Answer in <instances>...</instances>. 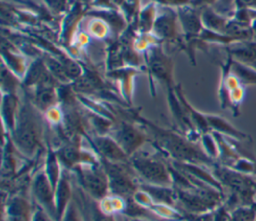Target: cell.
Here are the masks:
<instances>
[{"instance_id": "obj_30", "label": "cell", "mask_w": 256, "mask_h": 221, "mask_svg": "<svg viewBox=\"0 0 256 221\" xmlns=\"http://www.w3.org/2000/svg\"><path fill=\"white\" fill-rule=\"evenodd\" d=\"M60 221H84L77 203L72 199L63 213Z\"/></svg>"}, {"instance_id": "obj_36", "label": "cell", "mask_w": 256, "mask_h": 221, "mask_svg": "<svg viewBox=\"0 0 256 221\" xmlns=\"http://www.w3.org/2000/svg\"><path fill=\"white\" fill-rule=\"evenodd\" d=\"M254 177L256 178V168H255V172H254Z\"/></svg>"}, {"instance_id": "obj_26", "label": "cell", "mask_w": 256, "mask_h": 221, "mask_svg": "<svg viewBox=\"0 0 256 221\" xmlns=\"http://www.w3.org/2000/svg\"><path fill=\"white\" fill-rule=\"evenodd\" d=\"M230 71L237 77L242 86L245 87L256 85V69H254L250 65L233 59L231 62Z\"/></svg>"}, {"instance_id": "obj_31", "label": "cell", "mask_w": 256, "mask_h": 221, "mask_svg": "<svg viewBox=\"0 0 256 221\" xmlns=\"http://www.w3.org/2000/svg\"><path fill=\"white\" fill-rule=\"evenodd\" d=\"M92 215L93 221H115L113 214H108L102 211L99 204L96 202L92 204Z\"/></svg>"}, {"instance_id": "obj_34", "label": "cell", "mask_w": 256, "mask_h": 221, "mask_svg": "<svg viewBox=\"0 0 256 221\" xmlns=\"http://www.w3.org/2000/svg\"><path fill=\"white\" fill-rule=\"evenodd\" d=\"M32 221H54L40 206L36 204Z\"/></svg>"}, {"instance_id": "obj_5", "label": "cell", "mask_w": 256, "mask_h": 221, "mask_svg": "<svg viewBox=\"0 0 256 221\" xmlns=\"http://www.w3.org/2000/svg\"><path fill=\"white\" fill-rule=\"evenodd\" d=\"M100 161L107 174L109 183V194L130 198L139 188L137 178L130 163L110 162L100 158Z\"/></svg>"}, {"instance_id": "obj_35", "label": "cell", "mask_w": 256, "mask_h": 221, "mask_svg": "<svg viewBox=\"0 0 256 221\" xmlns=\"http://www.w3.org/2000/svg\"><path fill=\"white\" fill-rule=\"evenodd\" d=\"M217 1L218 0H191L190 5H192L193 7L202 9L207 6H213Z\"/></svg>"}, {"instance_id": "obj_7", "label": "cell", "mask_w": 256, "mask_h": 221, "mask_svg": "<svg viewBox=\"0 0 256 221\" xmlns=\"http://www.w3.org/2000/svg\"><path fill=\"white\" fill-rule=\"evenodd\" d=\"M144 63L151 78H155L167 85V88L174 87L173 83V61L164 52L161 43L151 45L144 51Z\"/></svg>"}, {"instance_id": "obj_16", "label": "cell", "mask_w": 256, "mask_h": 221, "mask_svg": "<svg viewBox=\"0 0 256 221\" xmlns=\"http://www.w3.org/2000/svg\"><path fill=\"white\" fill-rule=\"evenodd\" d=\"M1 53L5 65L19 78L23 79L28 69V67L26 66V60L22 54L17 52L16 47L12 44L10 40H5V38H2Z\"/></svg>"}, {"instance_id": "obj_24", "label": "cell", "mask_w": 256, "mask_h": 221, "mask_svg": "<svg viewBox=\"0 0 256 221\" xmlns=\"http://www.w3.org/2000/svg\"><path fill=\"white\" fill-rule=\"evenodd\" d=\"M157 9L154 3L144 6L136 17V31L139 34H150L156 19Z\"/></svg>"}, {"instance_id": "obj_20", "label": "cell", "mask_w": 256, "mask_h": 221, "mask_svg": "<svg viewBox=\"0 0 256 221\" xmlns=\"http://www.w3.org/2000/svg\"><path fill=\"white\" fill-rule=\"evenodd\" d=\"M226 49L234 60L256 69V41L233 43L226 46Z\"/></svg>"}, {"instance_id": "obj_15", "label": "cell", "mask_w": 256, "mask_h": 221, "mask_svg": "<svg viewBox=\"0 0 256 221\" xmlns=\"http://www.w3.org/2000/svg\"><path fill=\"white\" fill-rule=\"evenodd\" d=\"M138 70L135 67L125 66L111 71H107V77L115 80L118 83L119 90L123 99L132 104L133 98V86H134V77L138 74Z\"/></svg>"}, {"instance_id": "obj_9", "label": "cell", "mask_w": 256, "mask_h": 221, "mask_svg": "<svg viewBox=\"0 0 256 221\" xmlns=\"http://www.w3.org/2000/svg\"><path fill=\"white\" fill-rule=\"evenodd\" d=\"M161 10L156 15V19L151 31L161 43L170 42L177 43L182 46L183 37H180L178 30V14L176 8L161 5Z\"/></svg>"}, {"instance_id": "obj_12", "label": "cell", "mask_w": 256, "mask_h": 221, "mask_svg": "<svg viewBox=\"0 0 256 221\" xmlns=\"http://www.w3.org/2000/svg\"><path fill=\"white\" fill-rule=\"evenodd\" d=\"M179 25L183 31L184 39L198 38L204 29L201 20V9L192 5L176 7Z\"/></svg>"}, {"instance_id": "obj_28", "label": "cell", "mask_w": 256, "mask_h": 221, "mask_svg": "<svg viewBox=\"0 0 256 221\" xmlns=\"http://www.w3.org/2000/svg\"><path fill=\"white\" fill-rule=\"evenodd\" d=\"M199 140H200V145L203 148L204 152L207 154V156H209L214 161L217 160L219 157V147L213 133L210 131V132L201 134Z\"/></svg>"}, {"instance_id": "obj_33", "label": "cell", "mask_w": 256, "mask_h": 221, "mask_svg": "<svg viewBox=\"0 0 256 221\" xmlns=\"http://www.w3.org/2000/svg\"><path fill=\"white\" fill-rule=\"evenodd\" d=\"M235 9L256 10V0H234ZM235 10V11H236Z\"/></svg>"}, {"instance_id": "obj_8", "label": "cell", "mask_w": 256, "mask_h": 221, "mask_svg": "<svg viewBox=\"0 0 256 221\" xmlns=\"http://www.w3.org/2000/svg\"><path fill=\"white\" fill-rule=\"evenodd\" d=\"M108 134L116 140L129 158L137 153L148 140V135L141 128L126 120L114 123Z\"/></svg>"}, {"instance_id": "obj_2", "label": "cell", "mask_w": 256, "mask_h": 221, "mask_svg": "<svg viewBox=\"0 0 256 221\" xmlns=\"http://www.w3.org/2000/svg\"><path fill=\"white\" fill-rule=\"evenodd\" d=\"M15 148L27 159H33L43 146V125L40 111L28 98L20 104L13 131L9 134Z\"/></svg>"}, {"instance_id": "obj_13", "label": "cell", "mask_w": 256, "mask_h": 221, "mask_svg": "<svg viewBox=\"0 0 256 221\" xmlns=\"http://www.w3.org/2000/svg\"><path fill=\"white\" fill-rule=\"evenodd\" d=\"M4 217L6 221H32L35 207L30 200L21 194H13L7 197L4 204Z\"/></svg>"}, {"instance_id": "obj_10", "label": "cell", "mask_w": 256, "mask_h": 221, "mask_svg": "<svg viewBox=\"0 0 256 221\" xmlns=\"http://www.w3.org/2000/svg\"><path fill=\"white\" fill-rule=\"evenodd\" d=\"M31 193L36 204L40 206L54 221H58L55 206V189L48 179L43 167L32 177Z\"/></svg>"}, {"instance_id": "obj_22", "label": "cell", "mask_w": 256, "mask_h": 221, "mask_svg": "<svg viewBox=\"0 0 256 221\" xmlns=\"http://www.w3.org/2000/svg\"><path fill=\"white\" fill-rule=\"evenodd\" d=\"M201 20L205 29L225 34L229 18L218 13L212 6H207L201 9Z\"/></svg>"}, {"instance_id": "obj_4", "label": "cell", "mask_w": 256, "mask_h": 221, "mask_svg": "<svg viewBox=\"0 0 256 221\" xmlns=\"http://www.w3.org/2000/svg\"><path fill=\"white\" fill-rule=\"evenodd\" d=\"M129 163L140 183L174 187L170 166L159 158L138 151L130 157Z\"/></svg>"}, {"instance_id": "obj_32", "label": "cell", "mask_w": 256, "mask_h": 221, "mask_svg": "<svg viewBox=\"0 0 256 221\" xmlns=\"http://www.w3.org/2000/svg\"><path fill=\"white\" fill-rule=\"evenodd\" d=\"M49 6L50 9H52L55 12H61L64 11L66 8V0H44Z\"/></svg>"}, {"instance_id": "obj_6", "label": "cell", "mask_w": 256, "mask_h": 221, "mask_svg": "<svg viewBox=\"0 0 256 221\" xmlns=\"http://www.w3.org/2000/svg\"><path fill=\"white\" fill-rule=\"evenodd\" d=\"M82 188L94 200L101 201L109 194V183L105 169L101 163H81L73 169Z\"/></svg>"}, {"instance_id": "obj_3", "label": "cell", "mask_w": 256, "mask_h": 221, "mask_svg": "<svg viewBox=\"0 0 256 221\" xmlns=\"http://www.w3.org/2000/svg\"><path fill=\"white\" fill-rule=\"evenodd\" d=\"M212 173L223 188H228L231 195L235 196L242 206L256 203V178L254 176L240 173L220 163L212 167Z\"/></svg>"}, {"instance_id": "obj_21", "label": "cell", "mask_w": 256, "mask_h": 221, "mask_svg": "<svg viewBox=\"0 0 256 221\" xmlns=\"http://www.w3.org/2000/svg\"><path fill=\"white\" fill-rule=\"evenodd\" d=\"M139 188L147 192L156 204H164L172 206L177 202V191L172 186L151 185L139 183Z\"/></svg>"}, {"instance_id": "obj_29", "label": "cell", "mask_w": 256, "mask_h": 221, "mask_svg": "<svg viewBox=\"0 0 256 221\" xmlns=\"http://www.w3.org/2000/svg\"><path fill=\"white\" fill-rule=\"evenodd\" d=\"M109 26L100 18L94 17L92 21H90V24L87 26V30L91 35H93L97 39L105 38L108 34Z\"/></svg>"}, {"instance_id": "obj_18", "label": "cell", "mask_w": 256, "mask_h": 221, "mask_svg": "<svg viewBox=\"0 0 256 221\" xmlns=\"http://www.w3.org/2000/svg\"><path fill=\"white\" fill-rule=\"evenodd\" d=\"M20 100L17 94L2 93V103H1V116L4 126V132L10 134L16 124Z\"/></svg>"}, {"instance_id": "obj_14", "label": "cell", "mask_w": 256, "mask_h": 221, "mask_svg": "<svg viewBox=\"0 0 256 221\" xmlns=\"http://www.w3.org/2000/svg\"><path fill=\"white\" fill-rule=\"evenodd\" d=\"M60 84L57 81H49L44 82L36 87L32 88L31 93L32 103L35 107L42 112H46L51 107L56 106L59 104V97H58V86Z\"/></svg>"}, {"instance_id": "obj_1", "label": "cell", "mask_w": 256, "mask_h": 221, "mask_svg": "<svg viewBox=\"0 0 256 221\" xmlns=\"http://www.w3.org/2000/svg\"><path fill=\"white\" fill-rule=\"evenodd\" d=\"M137 119L152 133L154 144L158 149L165 152L173 161L193 163L211 168L216 164L213 159L207 156L201 145L189 140L186 136L161 128L141 116H137Z\"/></svg>"}, {"instance_id": "obj_27", "label": "cell", "mask_w": 256, "mask_h": 221, "mask_svg": "<svg viewBox=\"0 0 256 221\" xmlns=\"http://www.w3.org/2000/svg\"><path fill=\"white\" fill-rule=\"evenodd\" d=\"M22 85V79L12 72L4 62L1 64V89L2 93L16 94L17 88Z\"/></svg>"}, {"instance_id": "obj_23", "label": "cell", "mask_w": 256, "mask_h": 221, "mask_svg": "<svg viewBox=\"0 0 256 221\" xmlns=\"http://www.w3.org/2000/svg\"><path fill=\"white\" fill-rule=\"evenodd\" d=\"M225 34L234 38L238 42L254 41V30L252 25L234 18H229L225 28Z\"/></svg>"}, {"instance_id": "obj_25", "label": "cell", "mask_w": 256, "mask_h": 221, "mask_svg": "<svg viewBox=\"0 0 256 221\" xmlns=\"http://www.w3.org/2000/svg\"><path fill=\"white\" fill-rule=\"evenodd\" d=\"M62 164L56 154V151L49 148V150L47 151V155L45 157V161L43 164V169L48 177V179L50 180L53 188L55 189L58 181L62 175L63 169L62 168Z\"/></svg>"}, {"instance_id": "obj_11", "label": "cell", "mask_w": 256, "mask_h": 221, "mask_svg": "<svg viewBox=\"0 0 256 221\" xmlns=\"http://www.w3.org/2000/svg\"><path fill=\"white\" fill-rule=\"evenodd\" d=\"M90 142L101 159L118 163L129 162V156L109 134H95L90 138Z\"/></svg>"}, {"instance_id": "obj_19", "label": "cell", "mask_w": 256, "mask_h": 221, "mask_svg": "<svg viewBox=\"0 0 256 221\" xmlns=\"http://www.w3.org/2000/svg\"><path fill=\"white\" fill-rule=\"evenodd\" d=\"M72 200V186L70 182V177L67 169H63L62 175L58 181L55 188V206L58 216V221H60L63 213L65 212L67 206Z\"/></svg>"}, {"instance_id": "obj_17", "label": "cell", "mask_w": 256, "mask_h": 221, "mask_svg": "<svg viewBox=\"0 0 256 221\" xmlns=\"http://www.w3.org/2000/svg\"><path fill=\"white\" fill-rule=\"evenodd\" d=\"M206 119L209 124L210 130L217 132L225 137L232 138L235 140H241V141H253L252 138L246 134L245 132L239 130L235 126H233L228 120H226L224 117L216 114H206Z\"/></svg>"}]
</instances>
